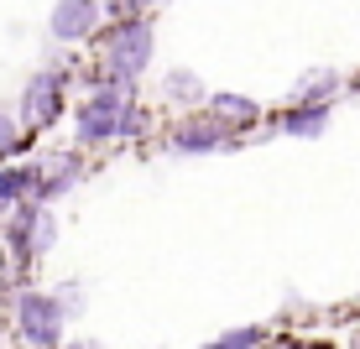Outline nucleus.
Segmentation results:
<instances>
[{
    "instance_id": "7",
    "label": "nucleus",
    "mask_w": 360,
    "mask_h": 349,
    "mask_svg": "<svg viewBox=\"0 0 360 349\" xmlns=\"http://www.w3.org/2000/svg\"><path fill=\"white\" fill-rule=\"evenodd\" d=\"M172 146L178 152H214V146H225V131L214 126V120H204V126H183L172 136Z\"/></svg>"
},
{
    "instance_id": "6",
    "label": "nucleus",
    "mask_w": 360,
    "mask_h": 349,
    "mask_svg": "<svg viewBox=\"0 0 360 349\" xmlns=\"http://www.w3.org/2000/svg\"><path fill=\"white\" fill-rule=\"evenodd\" d=\"M209 115H214V126L225 131V126H251L262 110H256V99H245V94H209Z\"/></svg>"
},
{
    "instance_id": "4",
    "label": "nucleus",
    "mask_w": 360,
    "mask_h": 349,
    "mask_svg": "<svg viewBox=\"0 0 360 349\" xmlns=\"http://www.w3.org/2000/svg\"><path fill=\"white\" fill-rule=\"evenodd\" d=\"M47 27H53L58 42H79V37H89L99 27V0H58Z\"/></svg>"
},
{
    "instance_id": "9",
    "label": "nucleus",
    "mask_w": 360,
    "mask_h": 349,
    "mask_svg": "<svg viewBox=\"0 0 360 349\" xmlns=\"http://www.w3.org/2000/svg\"><path fill=\"white\" fill-rule=\"evenodd\" d=\"M68 183H73V157H53V162L42 167V183H37V188H42V193H58V188H68Z\"/></svg>"
},
{
    "instance_id": "10",
    "label": "nucleus",
    "mask_w": 360,
    "mask_h": 349,
    "mask_svg": "<svg viewBox=\"0 0 360 349\" xmlns=\"http://www.w3.org/2000/svg\"><path fill=\"white\" fill-rule=\"evenodd\" d=\"M32 188V172H21V167H6L0 172V209H11L21 193Z\"/></svg>"
},
{
    "instance_id": "5",
    "label": "nucleus",
    "mask_w": 360,
    "mask_h": 349,
    "mask_svg": "<svg viewBox=\"0 0 360 349\" xmlns=\"http://www.w3.org/2000/svg\"><path fill=\"white\" fill-rule=\"evenodd\" d=\"M58 105H63V84L53 79V73H37L27 84V99H21V110H27L32 126H47V120L58 115Z\"/></svg>"
},
{
    "instance_id": "14",
    "label": "nucleus",
    "mask_w": 360,
    "mask_h": 349,
    "mask_svg": "<svg viewBox=\"0 0 360 349\" xmlns=\"http://www.w3.org/2000/svg\"><path fill=\"white\" fill-rule=\"evenodd\" d=\"M68 349H99V344H89V339H84V344H68Z\"/></svg>"
},
{
    "instance_id": "1",
    "label": "nucleus",
    "mask_w": 360,
    "mask_h": 349,
    "mask_svg": "<svg viewBox=\"0 0 360 349\" xmlns=\"http://www.w3.org/2000/svg\"><path fill=\"white\" fill-rule=\"evenodd\" d=\"M16 323H21V334H27L37 349H47V344H58V334H63V303L47 297V292H27L16 303Z\"/></svg>"
},
{
    "instance_id": "8",
    "label": "nucleus",
    "mask_w": 360,
    "mask_h": 349,
    "mask_svg": "<svg viewBox=\"0 0 360 349\" xmlns=\"http://www.w3.org/2000/svg\"><path fill=\"white\" fill-rule=\"evenodd\" d=\"M329 126V110L324 105H292L288 110V136H319Z\"/></svg>"
},
{
    "instance_id": "12",
    "label": "nucleus",
    "mask_w": 360,
    "mask_h": 349,
    "mask_svg": "<svg viewBox=\"0 0 360 349\" xmlns=\"http://www.w3.org/2000/svg\"><path fill=\"white\" fill-rule=\"evenodd\" d=\"M16 141H21V136H16V120H11L6 110H0V162H6V152H11Z\"/></svg>"
},
{
    "instance_id": "2",
    "label": "nucleus",
    "mask_w": 360,
    "mask_h": 349,
    "mask_svg": "<svg viewBox=\"0 0 360 349\" xmlns=\"http://www.w3.org/2000/svg\"><path fill=\"white\" fill-rule=\"evenodd\" d=\"M146 63H152V27L146 21H120L115 37H110V68L120 79H136Z\"/></svg>"
},
{
    "instance_id": "13",
    "label": "nucleus",
    "mask_w": 360,
    "mask_h": 349,
    "mask_svg": "<svg viewBox=\"0 0 360 349\" xmlns=\"http://www.w3.org/2000/svg\"><path fill=\"white\" fill-rule=\"evenodd\" d=\"M146 0H105L99 11H110V16H120V21H131V11H141Z\"/></svg>"
},
{
    "instance_id": "3",
    "label": "nucleus",
    "mask_w": 360,
    "mask_h": 349,
    "mask_svg": "<svg viewBox=\"0 0 360 349\" xmlns=\"http://www.w3.org/2000/svg\"><path fill=\"white\" fill-rule=\"evenodd\" d=\"M126 94L120 89H99L89 94V105L79 110V136L84 141H110V136H120V115H126Z\"/></svg>"
},
{
    "instance_id": "11",
    "label": "nucleus",
    "mask_w": 360,
    "mask_h": 349,
    "mask_svg": "<svg viewBox=\"0 0 360 349\" xmlns=\"http://www.w3.org/2000/svg\"><path fill=\"white\" fill-rule=\"evenodd\" d=\"M262 339H266L262 329H230V334H219L214 344H219V349H256Z\"/></svg>"
},
{
    "instance_id": "15",
    "label": "nucleus",
    "mask_w": 360,
    "mask_h": 349,
    "mask_svg": "<svg viewBox=\"0 0 360 349\" xmlns=\"http://www.w3.org/2000/svg\"><path fill=\"white\" fill-rule=\"evenodd\" d=\"M204 349H219V344H204Z\"/></svg>"
}]
</instances>
